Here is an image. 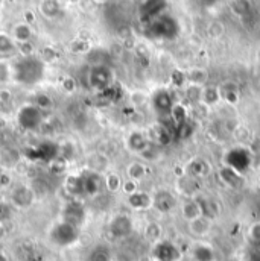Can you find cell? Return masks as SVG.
<instances>
[{
    "label": "cell",
    "mask_w": 260,
    "mask_h": 261,
    "mask_svg": "<svg viewBox=\"0 0 260 261\" xmlns=\"http://www.w3.org/2000/svg\"><path fill=\"white\" fill-rule=\"evenodd\" d=\"M152 255L157 261H180L181 258L180 249L168 240H160L155 243Z\"/></svg>",
    "instance_id": "obj_10"
},
{
    "label": "cell",
    "mask_w": 260,
    "mask_h": 261,
    "mask_svg": "<svg viewBox=\"0 0 260 261\" xmlns=\"http://www.w3.org/2000/svg\"><path fill=\"white\" fill-rule=\"evenodd\" d=\"M17 43L14 38L5 32H0V57H9L17 52Z\"/></svg>",
    "instance_id": "obj_22"
},
{
    "label": "cell",
    "mask_w": 260,
    "mask_h": 261,
    "mask_svg": "<svg viewBox=\"0 0 260 261\" xmlns=\"http://www.w3.org/2000/svg\"><path fill=\"white\" fill-rule=\"evenodd\" d=\"M187 97L194 102H199L202 99V88L201 85H195L192 84L189 88H187Z\"/></svg>",
    "instance_id": "obj_33"
},
{
    "label": "cell",
    "mask_w": 260,
    "mask_h": 261,
    "mask_svg": "<svg viewBox=\"0 0 260 261\" xmlns=\"http://www.w3.org/2000/svg\"><path fill=\"white\" fill-rule=\"evenodd\" d=\"M104 187V176L94 172H84L81 175V189H82V195L84 196H93L99 195L101 190Z\"/></svg>",
    "instance_id": "obj_9"
},
{
    "label": "cell",
    "mask_w": 260,
    "mask_h": 261,
    "mask_svg": "<svg viewBox=\"0 0 260 261\" xmlns=\"http://www.w3.org/2000/svg\"><path fill=\"white\" fill-rule=\"evenodd\" d=\"M231 11L239 17H247L251 12V2L250 0H233L230 5Z\"/></svg>",
    "instance_id": "obj_26"
},
{
    "label": "cell",
    "mask_w": 260,
    "mask_h": 261,
    "mask_svg": "<svg viewBox=\"0 0 260 261\" xmlns=\"http://www.w3.org/2000/svg\"><path fill=\"white\" fill-rule=\"evenodd\" d=\"M37 193L32 187L26 184H18L11 192V205L18 210H28L34 205Z\"/></svg>",
    "instance_id": "obj_6"
},
{
    "label": "cell",
    "mask_w": 260,
    "mask_h": 261,
    "mask_svg": "<svg viewBox=\"0 0 260 261\" xmlns=\"http://www.w3.org/2000/svg\"><path fill=\"white\" fill-rule=\"evenodd\" d=\"M148 170H146V166L140 161H132L128 164L127 167V175H128V179H132L135 182L141 181L145 176H146Z\"/></svg>",
    "instance_id": "obj_23"
},
{
    "label": "cell",
    "mask_w": 260,
    "mask_h": 261,
    "mask_svg": "<svg viewBox=\"0 0 260 261\" xmlns=\"http://www.w3.org/2000/svg\"><path fill=\"white\" fill-rule=\"evenodd\" d=\"M75 87H76V82H75L73 77H65L64 81H63V88L67 93H72L75 90Z\"/></svg>",
    "instance_id": "obj_40"
},
{
    "label": "cell",
    "mask_w": 260,
    "mask_h": 261,
    "mask_svg": "<svg viewBox=\"0 0 260 261\" xmlns=\"http://www.w3.org/2000/svg\"><path fill=\"white\" fill-rule=\"evenodd\" d=\"M161 6H163V0H146L143 8L148 15H157Z\"/></svg>",
    "instance_id": "obj_31"
},
{
    "label": "cell",
    "mask_w": 260,
    "mask_h": 261,
    "mask_svg": "<svg viewBox=\"0 0 260 261\" xmlns=\"http://www.w3.org/2000/svg\"><path fill=\"white\" fill-rule=\"evenodd\" d=\"M114 260V255H113V251L108 245L105 243H98L94 245L87 257H85V261H113Z\"/></svg>",
    "instance_id": "obj_15"
},
{
    "label": "cell",
    "mask_w": 260,
    "mask_h": 261,
    "mask_svg": "<svg viewBox=\"0 0 260 261\" xmlns=\"http://www.w3.org/2000/svg\"><path fill=\"white\" fill-rule=\"evenodd\" d=\"M121 192H124L127 196L132 195V193H135V192H138V186H137V182L135 181H132V179H125L124 182H122V190Z\"/></svg>",
    "instance_id": "obj_35"
},
{
    "label": "cell",
    "mask_w": 260,
    "mask_h": 261,
    "mask_svg": "<svg viewBox=\"0 0 260 261\" xmlns=\"http://www.w3.org/2000/svg\"><path fill=\"white\" fill-rule=\"evenodd\" d=\"M207 32H208V35H210L211 38H221V37L225 34V28H224V24H222L221 21H211V23L208 24Z\"/></svg>",
    "instance_id": "obj_30"
},
{
    "label": "cell",
    "mask_w": 260,
    "mask_h": 261,
    "mask_svg": "<svg viewBox=\"0 0 260 261\" xmlns=\"http://www.w3.org/2000/svg\"><path fill=\"white\" fill-rule=\"evenodd\" d=\"M116 260L117 261H135V257L130 254V252H127V251H122V252H119V255L116 257Z\"/></svg>",
    "instance_id": "obj_42"
},
{
    "label": "cell",
    "mask_w": 260,
    "mask_h": 261,
    "mask_svg": "<svg viewBox=\"0 0 260 261\" xmlns=\"http://www.w3.org/2000/svg\"><path fill=\"white\" fill-rule=\"evenodd\" d=\"M12 99V94L9 90H0V103H8Z\"/></svg>",
    "instance_id": "obj_41"
},
{
    "label": "cell",
    "mask_w": 260,
    "mask_h": 261,
    "mask_svg": "<svg viewBox=\"0 0 260 261\" xmlns=\"http://www.w3.org/2000/svg\"><path fill=\"white\" fill-rule=\"evenodd\" d=\"M151 34L158 38H172L177 34V23L168 15H160L151 23Z\"/></svg>",
    "instance_id": "obj_8"
},
{
    "label": "cell",
    "mask_w": 260,
    "mask_h": 261,
    "mask_svg": "<svg viewBox=\"0 0 260 261\" xmlns=\"http://www.w3.org/2000/svg\"><path fill=\"white\" fill-rule=\"evenodd\" d=\"M65 166H67V161H65L63 156H57L55 160L51 161V170H52L54 173H57V175L64 172Z\"/></svg>",
    "instance_id": "obj_32"
},
{
    "label": "cell",
    "mask_w": 260,
    "mask_h": 261,
    "mask_svg": "<svg viewBox=\"0 0 260 261\" xmlns=\"http://www.w3.org/2000/svg\"><path fill=\"white\" fill-rule=\"evenodd\" d=\"M181 213H183V217L187 220V222H191V220H194L196 217H199V216H202L201 214V208H199V203H198V200H186L183 205H181Z\"/></svg>",
    "instance_id": "obj_24"
},
{
    "label": "cell",
    "mask_w": 260,
    "mask_h": 261,
    "mask_svg": "<svg viewBox=\"0 0 260 261\" xmlns=\"http://www.w3.org/2000/svg\"><path fill=\"white\" fill-rule=\"evenodd\" d=\"M6 236H8L6 226H5V223H3V222H0V242H2V240H5V239H6Z\"/></svg>",
    "instance_id": "obj_43"
},
{
    "label": "cell",
    "mask_w": 260,
    "mask_h": 261,
    "mask_svg": "<svg viewBox=\"0 0 260 261\" xmlns=\"http://www.w3.org/2000/svg\"><path fill=\"white\" fill-rule=\"evenodd\" d=\"M149 141L146 135L140 130H132L130 135L127 137V147L134 153H141L148 147Z\"/></svg>",
    "instance_id": "obj_18"
},
{
    "label": "cell",
    "mask_w": 260,
    "mask_h": 261,
    "mask_svg": "<svg viewBox=\"0 0 260 261\" xmlns=\"http://www.w3.org/2000/svg\"><path fill=\"white\" fill-rule=\"evenodd\" d=\"M85 219H87L85 208L79 200H72V202L65 203V206L63 208V213H61V220L81 228L84 225Z\"/></svg>",
    "instance_id": "obj_7"
},
{
    "label": "cell",
    "mask_w": 260,
    "mask_h": 261,
    "mask_svg": "<svg viewBox=\"0 0 260 261\" xmlns=\"http://www.w3.org/2000/svg\"><path fill=\"white\" fill-rule=\"evenodd\" d=\"M17 50H20L23 57H32V50H34V49H32V44L28 41V43H21V44L17 47Z\"/></svg>",
    "instance_id": "obj_39"
},
{
    "label": "cell",
    "mask_w": 260,
    "mask_h": 261,
    "mask_svg": "<svg viewBox=\"0 0 260 261\" xmlns=\"http://www.w3.org/2000/svg\"><path fill=\"white\" fill-rule=\"evenodd\" d=\"M152 105H154V110L157 113L166 114V113H171L172 111L174 102H172V97H171V94L168 91L160 90V91H157L152 96Z\"/></svg>",
    "instance_id": "obj_13"
},
{
    "label": "cell",
    "mask_w": 260,
    "mask_h": 261,
    "mask_svg": "<svg viewBox=\"0 0 260 261\" xmlns=\"http://www.w3.org/2000/svg\"><path fill=\"white\" fill-rule=\"evenodd\" d=\"M0 261H6V258H5V257H3L2 254H0Z\"/></svg>",
    "instance_id": "obj_45"
},
{
    "label": "cell",
    "mask_w": 260,
    "mask_h": 261,
    "mask_svg": "<svg viewBox=\"0 0 260 261\" xmlns=\"http://www.w3.org/2000/svg\"><path fill=\"white\" fill-rule=\"evenodd\" d=\"M127 200H128V205L135 211H145L152 206V196L140 190L128 196Z\"/></svg>",
    "instance_id": "obj_17"
},
{
    "label": "cell",
    "mask_w": 260,
    "mask_h": 261,
    "mask_svg": "<svg viewBox=\"0 0 260 261\" xmlns=\"http://www.w3.org/2000/svg\"><path fill=\"white\" fill-rule=\"evenodd\" d=\"M12 184V178L8 172H0V187L2 189H8Z\"/></svg>",
    "instance_id": "obj_38"
},
{
    "label": "cell",
    "mask_w": 260,
    "mask_h": 261,
    "mask_svg": "<svg viewBox=\"0 0 260 261\" xmlns=\"http://www.w3.org/2000/svg\"><path fill=\"white\" fill-rule=\"evenodd\" d=\"M187 223H189L187 225L189 226V232L194 237H196V239L207 237L210 234V231H211V226H213V220L205 217V216H199V217H196V219L187 222Z\"/></svg>",
    "instance_id": "obj_12"
},
{
    "label": "cell",
    "mask_w": 260,
    "mask_h": 261,
    "mask_svg": "<svg viewBox=\"0 0 260 261\" xmlns=\"http://www.w3.org/2000/svg\"><path fill=\"white\" fill-rule=\"evenodd\" d=\"M187 77L191 79V82L192 84H195V85H202L205 81H207V71L205 70H202V68H194V70H191V73L187 74Z\"/></svg>",
    "instance_id": "obj_29"
},
{
    "label": "cell",
    "mask_w": 260,
    "mask_h": 261,
    "mask_svg": "<svg viewBox=\"0 0 260 261\" xmlns=\"http://www.w3.org/2000/svg\"><path fill=\"white\" fill-rule=\"evenodd\" d=\"M46 65L37 57H21L11 65V77L21 85H35L44 77Z\"/></svg>",
    "instance_id": "obj_1"
},
{
    "label": "cell",
    "mask_w": 260,
    "mask_h": 261,
    "mask_svg": "<svg viewBox=\"0 0 260 261\" xmlns=\"http://www.w3.org/2000/svg\"><path fill=\"white\" fill-rule=\"evenodd\" d=\"M248 237L253 243L259 245L260 243V222L253 223L250 228H248Z\"/></svg>",
    "instance_id": "obj_34"
},
{
    "label": "cell",
    "mask_w": 260,
    "mask_h": 261,
    "mask_svg": "<svg viewBox=\"0 0 260 261\" xmlns=\"http://www.w3.org/2000/svg\"><path fill=\"white\" fill-rule=\"evenodd\" d=\"M21 160V153L15 147H3L0 150V166L6 170L14 169Z\"/></svg>",
    "instance_id": "obj_16"
},
{
    "label": "cell",
    "mask_w": 260,
    "mask_h": 261,
    "mask_svg": "<svg viewBox=\"0 0 260 261\" xmlns=\"http://www.w3.org/2000/svg\"><path fill=\"white\" fill-rule=\"evenodd\" d=\"M79 237H81V228L70 225L64 220L54 223L48 232L49 242L57 248H70L75 243H78Z\"/></svg>",
    "instance_id": "obj_2"
},
{
    "label": "cell",
    "mask_w": 260,
    "mask_h": 261,
    "mask_svg": "<svg viewBox=\"0 0 260 261\" xmlns=\"http://www.w3.org/2000/svg\"><path fill=\"white\" fill-rule=\"evenodd\" d=\"M11 77V67L0 63V84H5Z\"/></svg>",
    "instance_id": "obj_37"
},
{
    "label": "cell",
    "mask_w": 260,
    "mask_h": 261,
    "mask_svg": "<svg viewBox=\"0 0 260 261\" xmlns=\"http://www.w3.org/2000/svg\"><path fill=\"white\" fill-rule=\"evenodd\" d=\"M161 236H163V228L160 223L157 222H149L146 226H145V237L152 242V243H158L161 240Z\"/></svg>",
    "instance_id": "obj_25"
},
{
    "label": "cell",
    "mask_w": 260,
    "mask_h": 261,
    "mask_svg": "<svg viewBox=\"0 0 260 261\" xmlns=\"http://www.w3.org/2000/svg\"><path fill=\"white\" fill-rule=\"evenodd\" d=\"M70 2H79V0H70Z\"/></svg>",
    "instance_id": "obj_46"
},
{
    "label": "cell",
    "mask_w": 260,
    "mask_h": 261,
    "mask_svg": "<svg viewBox=\"0 0 260 261\" xmlns=\"http://www.w3.org/2000/svg\"><path fill=\"white\" fill-rule=\"evenodd\" d=\"M85 164H87V170L102 175V173L108 169L110 161H108V156H107V155H104V153H101V152H94V153H91V155L87 158Z\"/></svg>",
    "instance_id": "obj_14"
},
{
    "label": "cell",
    "mask_w": 260,
    "mask_h": 261,
    "mask_svg": "<svg viewBox=\"0 0 260 261\" xmlns=\"http://www.w3.org/2000/svg\"><path fill=\"white\" fill-rule=\"evenodd\" d=\"M40 12L46 18H57L61 14V5L58 0H41Z\"/></svg>",
    "instance_id": "obj_20"
},
{
    "label": "cell",
    "mask_w": 260,
    "mask_h": 261,
    "mask_svg": "<svg viewBox=\"0 0 260 261\" xmlns=\"http://www.w3.org/2000/svg\"><path fill=\"white\" fill-rule=\"evenodd\" d=\"M43 111H40L34 103H29V105H23L20 110H18V114H17V122L20 125V128L28 132H32V130H37L41 123H43Z\"/></svg>",
    "instance_id": "obj_4"
},
{
    "label": "cell",
    "mask_w": 260,
    "mask_h": 261,
    "mask_svg": "<svg viewBox=\"0 0 260 261\" xmlns=\"http://www.w3.org/2000/svg\"><path fill=\"white\" fill-rule=\"evenodd\" d=\"M108 236L113 240L128 239L134 231V222L128 214H116L108 223Z\"/></svg>",
    "instance_id": "obj_5"
},
{
    "label": "cell",
    "mask_w": 260,
    "mask_h": 261,
    "mask_svg": "<svg viewBox=\"0 0 260 261\" xmlns=\"http://www.w3.org/2000/svg\"><path fill=\"white\" fill-rule=\"evenodd\" d=\"M88 85L96 90V91H105L111 88L113 81H114V73L113 70L105 64L93 65L88 71Z\"/></svg>",
    "instance_id": "obj_3"
},
{
    "label": "cell",
    "mask_w": 260,
    "mask_h": 261,
    "mask_svg": "<svg viewBox=\"0 0 260 261\" xmlns=\"http://www.w3.org/2000/svg\"><path fill=\"white\" fill-rule=\"evenodd\" d=\"M34 105L40 110V111H49V110H52V107H54V100H52V97L49 96V94H46V93H40V94H37L35 96V102H34Z\"/></svg>",
    "instance_id": "obj_28"
},
{
    "label": "cell",
    "mask_w": 260,
    "mask_h": 261,
    "mask_svg": "<svg viewBox=\"0 0 260 261\" xmlns=\"http://www.w3.org/2000/svg\"><path fill=\"white\" fill-rule=\"evenodd\" d=\"M94 3H108L110 0H93Z\"/></svg>",
    "instance_id": "obj_44"
},
{
    "label": "cell",
    "mask_w": 260,
    "mask_h": 261,
    "mask_svg": "<svg viewBox=\"0 0 260 261\" xmlns=\"http://www.w3.org/2000/svg\"><path fill=\"white\" fill-rule=\"evenodd\" d=\"M11 206L9 203H5V202H0V222L5 223V220H8L11 217Z\"/></svg>",
    "instance_id": "obj_36"
},
{
    "label": "cell",
    "mask_w": 260,
    "mask_h": 261,
    "mask_svg": "<svg viewBox=\"0 0 260 261\" xmlns=\"http://www.w3.org/2000/svg\"><path fill=\"white\" fill-rule=\"evenodd\" d=\"M11 37L14 38L15 43H20V44L21 43H28L32 38V28L26 21L17 23L12 28V31H11Z\"/></svg>",
    "instance_id": "obj_19"
},
{
    "label": "cell",
    "mask_w": 260,
    "mask_h": 261,
    "mask_svg": "<svg viewBox=\"0 0 260 261\" xmlns=\"http://www.w3.org/2000/svg\"><path fill=\"white\" fill-rule=\"evenodd\" d=\"M65 189H67L72 195H82V189H81V175H70V176H67V179H65Z\"/></svg>",
    "instance_id": "obj_27"
},
{
    "label": "cell",
    "mask_w": 260,
    "mask_h": 261,
    "mask_svg": "<svg viewBox=\"0 0 260 261\" xmlns=\"http://www.w3.org/2000/svg\"><path fill=\"white\" fill-rule=\"evenodd\" d=\"M122 182H124V179H122L121 175L116 173V172H110V173H107V175L104 176V187H105V190L110 192V193H117V192H121V190H122Z\"/></svg>",
    "instance_id": "obj_21"
},
{
    "label": "cell",
    "mask_w": 260,
    "mask_h": 261,
    "mask_svg": "<svg viewBox=\"0 0 260 261\" xmlns=\"http://www.w3.org/2000/svg\"><path fill=\"white\" fill-rule=\"evenodd\" d=\"M175 205H177L175 196L168 190H158L155 195L152 196V206L163 214L172 211L175 208Z\"/></svg>",
    "instance_id": "obj_11"
}]
</instances>
